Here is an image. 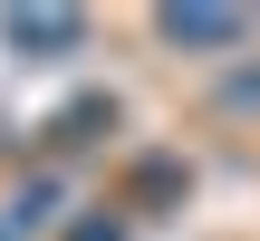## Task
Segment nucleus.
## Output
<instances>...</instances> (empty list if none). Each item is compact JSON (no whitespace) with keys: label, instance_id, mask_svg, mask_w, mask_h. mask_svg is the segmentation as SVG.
<instances>
[{"label":"nucleus","instance_id":"nucleus-3","mask_svg":"<svg viewBox=\"0 0 260 241\" xmlns=\"http://www.w3.org/2000/svg\"><path fill=\"white\" fill-rule=\"evenodd\" d=\"M0 241H19V232H10V222H0Z\"/></svg>","mask_w":260,"mask_h":241},{"label":"nucleus","instance_id":"nucleus-2","mask_svg":"<svg viewBox=\"0 0 260 241\" xmlns=\"http://www.w3.org/2000/svg\"><path fill=\"white\" fill-rule=\"evenodd\" d=\"M19 48H77V10H10Z\"/></svg>","mask_w":260,"mask_h":241},{"label":"nucleus","instance_id":"nucleus-1","mask_svg":"<svg viewBox=\"0 0 260 241\" xmlns=\"http://www.w3.org/2000/svg\"><path fill=\"white\" fill-rule=\"evenodd\" d=\"M154 29H164L174 48H241V29H251V19H241V10H183V0H174Z\"/></svg>","mask_w":260,"mask_h":241}]
</instances>
